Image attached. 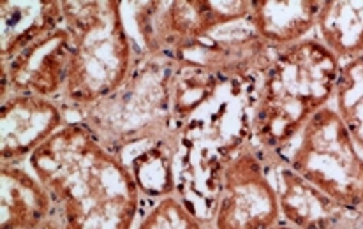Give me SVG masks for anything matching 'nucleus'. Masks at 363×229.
I'll return each instance as SVG.
<instances>
[{"mask_svg": "<svg viewBox=\"0 0 363 229\" xmlns=\"http://www.w3.org/2000/svg\"><path fill=\"white\" fill-rule=\"evenodd\" d=\"M69 123L60 101L11 94L0 99V162L27 164L30 155Z\"/></svg>", "mask_w": 363, "mask_h": 229, "instance_id": "nucleus-10", "label": "nucleus"}, {"mask_svg": "<svg viewBox=\"0 0 363 229\" xmlns=\"http://www.w3.org/2000/svg\"><path fill=\"white\" fill-rule=\"evenodd\" d=\"M284 162L340 208L363 216V152L333 106L312 116Z\"/></svg>", "mask_w": 363, "mask_h": 229, "instance_id": "nucleus-5", "label": "nucleus"}, {"mask_svg": "<svg viewBox=\"0 0 363 229\" xmlns=\"http://www.w3.org/2000/svg\"><path fill=\"white\" fill-rule=\"evenodd\" d=\"M27 164L48 189L64 229H134L147 206L125 162L82 122L62 127Z\"/></svg>", "mask_w": 363, "mask_h": 229, "instance_id": "nucleus-1", "label": "nucleus"}, {"mask_svg": "<svg viewBox=\"0 0 363 229\" xmlns=\"http://www.w3.org/2000/svg\"><path fill=\"white\" fill-rule=\"evenodd\" d=\"M272 229H298V228H295V226H291V224H288V223H284V220H281V223L275 224V226L272 228Z\"/></svg>", "mask_w": 363, "mask_h": 229, "instance_id": "nucleus-19", "label": "nucleus"}, {"mask_svg": "<svg viewBox=\"0 0 363 229\" xmlns=\"http://www.w3.org/2000/svg\"><path fill=\"white\" fill-rule=\"evenodd\" d=\"M323 0H250V27L274 50L315 35Z\"/></svg>", "mask_w": 363, "mask_h": 229, "instance_id": "nucleus-13", "label": "nucleus"}, {"mask_svg": "<svg viewBox=\"0 0 363 229\" xmlns=\"http://www.w3.org/2000/svg\"><path fill=\"white\" fill-rule=\"evenodd\" d=\"M64 27L62 0H0V62Z\"/></svg>", "mask_w": 363, "mask_h": 229, "instance_id": "nucleus-14", "label": "nucleus"}, {"mask_svg": "<svg viewBox=\"0 0 363 229\" xmlns=\"http://www.w3.org/2000/svg\"><path fill=\"white\" fill-rule=\"evenodd\" d=\"M281 223L270 166L252 143L235 152L220 174L212 229H272Z\"/></svg>", "mask_w": 363, "mask_h": 229, "instance_id": "nucleus-7", "label": "nucleus"}, {"mask_svg": "<svg viewBox=\"0 0 363 229\" xmlns=\"http://www.w3.org/2000/svg\"><path fill=\"white\" fill-rule=\"evenodd\" d=\"M342 62L318 38L274 52L257 82L252 145L268 166L284 161L311 118L332 106Z\"/></svg>", "mask_w": 363, "mask_h": 229, "instance_id": "nucleus-2", "label": "nucleus"}, {"mask_svg": "<svg viewBox=\"0 0 363 229\" xmlns=\"http://www.w3.org/2000/svg\"><path fill=\"white\" fill-rule=\"evenodd\" d=\"M332 106L363 152V55L342 62Z\"/></svg>", "mask_w": 363, "mask_h": 229, "instance_id": "nucleus-16", "label": "nucleus"}, {"mask_svg": "<svg viewBox=\"0 0 363 229\" xmlns=\"http://www.w3.org/2000/svg\"><path fill=\"white\" fill-rule=\"evenodd\" d=\"M250 0H154L123 2V16L138 53L175 57L219 28L242 23Z\"/></svg>", "mask_w": 363, "mask_h": 229, "instance_id": "nucleus-6", "label": "nucleus"}, {"mask_svg": "<svg viewBox=\"0 0 363 229\" xmlns=\"http://www.w3.org/2000/svg\"><path fill=\"white\" fill-rule=\"evenodd\" d=\"M175 71V57L138 53L125 82L72 122L85 123L123 162L152 145L172 141L179 147L173 130Z\"/></svg>", "mask_w": 363, "mask_h": 229, "instance_id": "nucleus-4", "label": "nucleus"}, {"mask_svg": "<svg viewBox=\"0 0 363 229\" xmlns=\"http://www.w3.org/2000/svg\"><path fill=\"white\" fill-rule=\"evenodd\" d=\"M0 229H35L55 213L48 189L28 164L0 162Z\"/></svg>", "mask_w": 363, "mask_h": 229, "instance_id": "nucleus-12", "label": "nucleus"}, {"mask_svg": "<svg viewBox=\"0 0 363 229\" xmlns=\"http://www.w3.org/2000/svg\"><path fill=\"white\" fill-rule=\"evenodd\" d=\"M71 41L64 27L0 62V99L11 94L60 101L67 83Z\"/></svg>", "mask_w": 363, "mask_h": 229, "instance_id": "nucleus-9", "label": "nucleus"}, {"mask_svg": "<svg viewBox=\"0 0 363 229\" xmlns=\"http://www.w3.org/2000/svg\"><path fill=\"white\" fill-rule=\"evenodd\" d=\"M134 229H212L177 192L147 203Z\"/></svg>", "mask_w": 363, "mask_h": 229, "instance_id": "nucleus-17", "label": "nucleus"}, {"mask_svg": "<svg viewBox=\"0 0 363 229\" xmlns=\"http://www.w3.org/2000/svg\"><path fill=\"white\" fill-rule=\"evenodd\" d=\"M275 50L256 34L249 21L219 28L203 41L180 50V64L203 69L224 79L257 83Z\"/></svg>", "mask_w": 363, "mask_h": 229, "instance_id": "nucleus-8", "label": "nucleus"}, {"mask_svg": "<svg viewBox=\"0 0 363 229\" xmlns=\"http://www.w3.org/2000/svg\"><path fill=\"white\" fill-rule=\"evenodd\" d=\"M339 229H363V216H353V213H350L347 219L340 224Z\"/></svg>", "mask_w": 363, "mask_h": 229, "instance_id": "nucleus-18", "label": "nucleus"}, {"mask_svg": "<svg viewBox=\"0 0 363 229\" xmlns=\"http://www.w3.org/2000/svg\"><path fill=\"white\" fill-rule=\"evenodd\" d=\"M62 13L71 60L60 103L72 122L125 82L138 50L121 0H62Z\"/></svg>", "mask_w": 363, "mask_h": 229, "instance_id": "nucleus-3", "label": "nucleus"}, {"mask_svg": "<svg viewBox=\"0 0 363 229\" xmlns=\"http://www.w3.org/2000/svg\"><path fill=\"white\" fill-rule=\"evenodd\" d=\"M277 187L281 220L298 229H339L350 212L293 172L284 161L270 166Z\"/></svg>", "mask_w": 363, "mask_h": 229, "instance_id": "nucleus-11", "label": "nucleus"}, {"mask_svg": "<svg viewBox=\"0 0 363 229\" xmlns=\"http://www.w3.org/2000/svg\"><path fill=\"white\" fill-rule=\"evenodd\" d=\"M315 32L340 62L363 55V2L323 0Z\"/></svg>", "mask_w": 363, "mask_h": 229, "instance_id": "nucleus-15", "label": "nucleus"}]
</instances>
